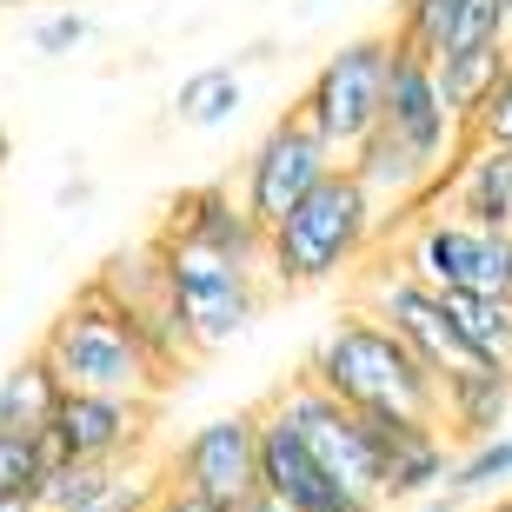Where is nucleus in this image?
I'll list each match as a JSON object with an SVG mask.
<instances>
[{"label": "nucleus", "mask_w": 512, "mask_h": 512, "mask_svg": "<svg viewBox=\"0 0 512 512\" xmlns=\"http://www.w3.org/2000/svg\"><path fill=\"white\" fill-rule=\"evenodd\" d=\"M153 419H160V399L60 386V406L40 433V453H47V466H60V459H147Z\"/></svg>", "instance_id": "nucleus-9"}, {"label": "nucleus", "mask_w": 512, "mask_h": 512, "mask_svg": "<svg viewBox=\"0 0 512 512\" xmlns=\"http://www.w3.org/2000/svg\"><path fill=\"white\" fill-rule=\"evenodd\" d=\"M54 406H60V380L40 353H27V360H14L0 373V426H7V433H27V439L47 433Z\"/></svg>", "instance_id": "nucleus-20"}, {"label": "nucleus", "mask_w": 512, "mask_h": 512, "mask_svg": "<svg viewBox=\"0 0 512 512\" xmlns=\"http://www.w3.org/2000/svg\"><path fill=\"white\" fill-rule=\"evenodd\" d=\"M386 60H393V34H353V40H340V47L313 67L306 94L293 100V107L313 120V133H320L340 160L360 147L373 127H380Z\"/></svg>", "instance_id": "nucleus-6"}, {"label": "nucleus", "mask_w": 512, "mask_h": 512, "mask_svg": "<svg viewBox=\"0 0 512 512\" xmlns=\"http://www.w3.org/2000/svg\"><path fill=\"white\" fill-rule=\"evenodd\" d=\"M240 107H247L240 67H200V74H187L180 94H173V120H180V127H227Z\"/></svg>", "instance_id": "nucleus-23"}, {"label": "nucleus", "mask_w": 512, "mask_h": 512, "mask_svg": "<svg viewBox=\"0 0 512 512\" xmlns=\"http://www.w3.org/2000/svg\"><path fill=\"white\" fill-rule=\"evenodd\" d=\"M439 207L479 227H512V140H466L459 160L439 173Z\"/></svg>", "instance_id": "nucleus-19"}, {"label": "nucleus", "mask_w": 512, "mask_h": 512, "mask_svg": "<svg viewBox=\"0 0 512 512\" xmlns=\"http://www.w3.org/2000/svg\"><path fill=\"white\" fill-rule=\"evenodd\" d=\"M506 286H512V227H506Z\"/></svg>", "instance_id": "nucleus-32"}, {"label": "nucleus", "mask_w": 512, "mask_h": 512, "mask_svg": "<svg viewBox=\"0 0 512 512\" xmlns=\"http://www.w3.org/2000/svg\"><path fill=\"white\" fill-rule=\"evenodd\" d=\"M7 160H14V140H7V127H0V173H7Z\"/></svg>", "instance_id": "nucleus-31"}, {"label": "nucleus", "mask_w": 512, "mask_h": 512, "mask_svg": "<svg viewBox=\"0 0 512 512\" xmlns=\"http://www.w3.org/2000/svg\"><path fill=\"white\" fill-rule=\"evenodd\" d=\"M413 280H426L433 293H512L506 286V233L479 227L453 207H426L386 240Z\"/></svg>", "instance_id": "nucleus-5"}, {"label": "nucleus", "mask_w": 512, "mask_h": 512, "mask_svg": "<svg viewBox=\"0 0 512 512\" xmlns=\"http://www.w3.org/2000/svg\"><path fill=\"white\" fill-rule=\"evenodd\" d=\"M466 140H512V54L499 67V80L486 87V100L466 114Z\"/></svg>", "instance_id": "nucleus-28"}, {"label": "nucleus", "mask_w": 512, "mask_h": 512, "mask_svg": "<svg viewBox=\"0 0 512 512\" xmlns=\"http://www.w3.org/2000/svg\"><path fill=\"white\" fill-rule=\"evenodd\" d=\"M326 167H340V153L313 133V120H306L300 107H286V114L247 147V160H240V187L233 193H240V207H247L260 227H273V220H280Z\"/></svg>", "instance_id": "nucleus-10"}, {"label": "nucleus", "mask_w": 512, "mask_h": 512, "mask_svg": "<svg viewBox=\"0 0 512 512\" xmlns=\"http://www.w3.org/2000/svg\"><path fill=\"white\" fill-rule=\"evenodd\" d=\"M353 306H366L380 326H393V333L413 346L433 373L473 360L466 340H459V326H453V313H446V293H433L426 280H413V273H406L386 247L366 253V260L353 266Z\"/></svg>", "instance_id": "nucleus-8"}, {"label": "nucleus", "mask_w": 512, "mask_h": 512, "mask_svg": "<svg viewBox=\"0 0 512 512\" xmlns=\"http://www.w3.org/2000/svg\"><path fill=\"white\" fill-rule=\"evenodd\" d=\"M100 27H94V14H80V7H54V14H40L34 20V54L40 60H67V54H80L87 40H94Z\"/></svg>", "instance_id": "nucleus-27"}, {"label": "nucleus", "mask_w": 512, "mask_h": 512, "mask_svg": "<svg viewBox=\"0 0 512 512\" xmlns=\"http://www.w3.org/2000/svg\"><path fill=\"white\" fill-rule=\"evenodd\" d=\"M94 286L127 313V326L140 333V346H147L153 360H160V373H180L187 360H200L193 340H187V326H180V313H173V300H167V280H160V253H153V240L120 247L114 260L94 273Z\"/></svg>", "instance_id": "nucleus-12"}, {"label": "nucleus", "mask_w": 512, "mask_h": 512, "mask_svg": "<svg viewBox=\"0 0 512 512\" xmlns=\"http://www.w3.org/2000/svg\"><path fill=\"white\" fill-rule=\"evenodd\" d=\"M366 253H380V200H373L340 160V167H326L320 180L266 227L260 280H266L273 300H293V293H313V286L353 280V266H360Z\"/></svg>", "instance_id": "nucleus-1"}, {"label": "nucleus", "mask_w": 512, "mask_h": 512, "mask_svg": "<svg viewBox=\"0 0 512 512\" xmlns=\"http://www.w3.org/2000/svg\"><path fill=\"white\" fill-rule=\"evenodd\" d=\"M266 406L300 433V446L320 459V473L333 479L340 493H353L360 506L380 512V453H373V439H366V419L353 413L346 399L320 393L306 373H293V380L266 399Z\"/></svg>", "instance_id": "nucleus-7"}, {"label": "nucleus", "mask_w": 512, "mask_h": 512, "mask_svg": "<svg viewBox=\"0 0 512 512\" xmlns=\"http://www.w3.org/2000/svg\"><path fill=\"white\" fill-rule=\"evenodd\" d=\"M459 14H466V0H399L386 34H393L399 47H413V54L433 60L439 47H446V34L459 27Z\"/></svg>", "instance_id": "nucleus-25"}, {"label": "nucleus", "mask_w": 512, "mask_h": 512, "mask_svg": "<svg viewBox=\"0 0 512 512\" xmlns=\"http://www.w3.org/2000/svg\"><path fill=\"white\" fill-rule=\"evenodd\" d=\"M380 127L393 133L399 147H413L426 167H453L459 147H466V120L446 107L439 94V74L433 60L413 54V47H399L393 40V60H386V100H380Z\"/></svg>", "instance_id": "nucleus-11"}, {"label": "nucleus", "mask_w": 512, "mask_h": 512, "mask_svg": "<svg viewBox=\"0 0 512 512\" xmlns=\"http://www.w3.org/2000/svg\"><path fill=\"white\" fill-rule=\"evenodd\" d=\"M153 253H160V280H167V300L187 326L193 353H220L260 320L273 293H266L260 266H240L213 247H193V240H173V233H153Z\"/></svg>", "instance_id": "nucleus-4"}, {"label": "nucleus", "mask_w": 512, "mask_h": 512, "mask_svg": "<svg viewBox=\"0 0 512 512\" xmlns=\"http://www.w3.org/2000/svg\"><path fill=\"white\" fill-rule=\"evenodd\" d=\"M499 486H512V426H499L493 439H473L466 453H453V466L439 479V493H453L459 506L479 493H499Z\"/></svg>", "instance_id": "nucleus-24"}, {"label": "nucleus", "mask_w": 512, "mask_h": 512, "mask_svg": "<svg viewBox=\"0 0 512 512\" xmlns=\"http://www.w3.org/2000/svg\"><path fill=\"white\" fill-rule=\"evenodd\" d=\"M160 233L193 240V247H213V253H227V260H240V266H260L266 260V227L253 220L247 207H240V193L220 187V180L173 193V207H167V220H160Z\"/></svg>", "instance_id": "nucleus-16"}, {"label": "nucleus", "mask_w": 512, "mask_h": 512, "mask_svg": "<svg viewBox=\"0 0 512 512\" xmlns=\"http://www.w3.org/2000/svg\"><path fill=\"white\" fill-rule=\"evenodd\" d=\"M147 512H233V506H220V499H200V493H187V486L160 479V486H153V506H147Z\"/></svg>", "instance_id": "nucleus-29"}, {"label": "nucleus", "mask_w": 512, "mask_h": 512, "mask_svg": "<svg viewBox=\"0 0 512 512\" xmlns=\"http://www.w3.org/2000/svg\"><path fill=\"white\" fill-rule=\"evenodd\" d=\"M160 479H173V486H187V493H200V499L233 506V499L260 479V413H220V419H207V426H193L167 453Z\"/></svg>", "instance_id": "nucleus-13"}, {"label": "nucleus", "mask_w": 512, "mask_h": 512, "mask_svg": "<svg viewBox=\"0 0 512 512\" xmlns=\"http://www.w3.org/2000/svg\"><path fill=\"white\" fill-rule=\"evenodd\" d=\"M366 439L380 453V506H413L439 493V479L453 466V439L439 433V419L419 413H360Z\"/></svg>", "instance_id": "nucleus-14"}, {"label": "nucleus", "mask_w": 512, "mask_h": 512, "mask_svg": "<svg viewBox=\"0 0 512 512\" xmlns=\"http://www.w3.org/2000/svg\"><path fill=\"white\" fill-rule=\"evenodd\" d=\"M160 466L147 459H60L40 479V506L47 512H147Z\"/></svg>", "instance_id": "nucleus-15"}, {"label": "nucleus", "mask_w": 512, "mask_h": 512, "mask_svg": "<svg viewBox=\"0 0 512 512\" xmlns=\"http://www.w3.org/2000/svg\"><path fill=\"white\" fill-rule=\"evenodd\" d=\"M499 67H506V40H473V47H446V54L433 60L446 107H453V114L466 120V114L479 107V100H486V87L499 80Z\"/></svg>", "instance_id": "nucleus-21"}, {"label": "nucleus", "mask_w": 512, "mask_h": 512, "mask_svg": "<svg viewBox=\"0 0 512 512\" xmlns=\"http://www.w3.org/2000/svg\"><path fill=\"white\" fill-rule=\"evenodd\" d=\"M233 512H286V499H280V493H266V486H260V479H253V486H247V493H240V499H233Z\"/></svg>", "instance_id": "nucleus-30"}, {"label": "nucleus", "mask_w": 512, "mask_h": 512, "mask_svg": "<svg viewBox=\"0 0 512 512\" xmlns=\"http://www.w3.org/2000/svg\"><path fill=\"white\" fill-rule=\"evenodd\" d=\"M260 486L280 493L286 512H373L353 493H340L333 479L320 473V459L300 446V433L286 426L273 406H260Z\"/></svg>", "instance_id": "nucleus-17"}, {"label": "nucleus", "mask_w": 512, "mask_h": 512, "mask_svg": "<svg viewBox=\"0 0 512 512\" xmlns=\"http://www.w3.org/2000/svg\"><path fill=\"white\" fill-rule=\"evenodd\" d=\"M34 353L54 366L60 386H87V393L167 399V386H173V373H160V360L140 346V333L127 326V313H120L94 280L47 320V333H40Z\"/></svg>", "instance_id": "nucleus-3"}, {"label": "nucleus", "mask_w": 512, "mask_h": 512, "mask_svg": "<svg viewBox=\"0 0 512 512\" xmlns=\"http://www.w3.org/2000/svg\"><path fill=\"white\" fill-rule=\"evenodd\" d=\"M512 426V360H459L439 373V433L453 446Z\"/></svg>", "instance_id": "nucleus-18"}, {"label": "nucleus", "mask_w": 512, "mask_h": 512, "mask_svg": "<svg viewBox=\"0 0 512 512\" xmlns=\"http://www.w3.org/2000/svg\"><path fill=\"white\" fill-rule=\"evenodd\" d=\"M47 479V453H40V433H7L0 426V506H27Z\"/></svg>", "instance_id": "nucleus-26"}, {"label": "nucleus", "mask_w": 512, "mask_h": 512, "mask_svg": "<svg viewBox=\"0 0 512 512\" xmlns=\"http://www.w3.org/2000/svg\"><path fill=\"white\" fill-rule=\"evenodd\" d=\"M20 512H47V506H40V499H27V506H20Z\"/></svg>", "instance_id": "nucleus-33"}, {"label": "nucleus", "mask_w": 512, "mask_h": 512, "mask_svg": "<svg viewBox=\"0 0 512 512\" xmlns=\"http://www.w3.org/2000/svg\"><path fill=\"white\" fill-rule=\"evenodd\" d=\"M306 380L320 393L346 399L353 413H419L439 419V373L399 340L393 326H380L366 306H346L340 320L320 333V346L306 353Z\"/></svg>", "instance_id": "nucleus-2"}, {"label": "nucleus", "mask_w": 512, "mask_h": 512, "mask_svg": "<svg viewBox=\"0 0 512 512\" xmlns=\"http://www.w3.org/2000/svg\"><path fill=\"white\" fill-rule=\"evenodd\" d=\"M446 313L473 360H512V293H446Z\"/></svg>", "instance_id": "nucleus-22"}, {"label": "nucleus", "mask_w": 512, "mask_h": 512, "mask_svg": "<svg viewBox=\"0 0 512 512\" xmlns=\"http://www.w3.org/2000/svg\"><path fill=\"white\" fill-rule=\"evenodd\" d=\"M0 512H20V506H0Z\"/></svg>", "instance_id": "nucleus-34"}]
</instances>
